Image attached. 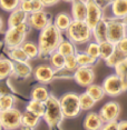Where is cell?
<instances>
[{
    "instance_id": "6da1fadb",
    "label": "cell",
    "mask_w": 127,
    "mask_h": 130,
    "mask_svg": "<svg viewBox=\"0 0 127 130\" xmlns=\"http://www.w3.org/2000/svg\"><path fill=\"white\" fill-rule=\"evenodd\" d=\"M63 40L61 31L56 27L54 23H49L47 27L40 30L38 37V46H39V57L47 58L50 57L52 52L57 51L59 43Z\"/></svg>"
},
{
    "instance_id": "7a4b0ae2",
    "label": "cell",
    "mask_w": 127,
    "mask_h": 130,
    "mask_svg": "<svg viewBox=\"0 0 127 130\" xmlns=\"http://www.w3.org/2000/svg\"><path fill=\"white\" fill-rule=\"evenodd\" d=\"M66 32L68 39L75 45L87 43L93 37V29L85 20H73Z\"/></svg>"
},
{
    "instance_id": "3957f363",
    "label": "cell",
    "mask_w": 127,
    "mask_h": 130,
    "mask_svg": "<svg viewBox=\"0 0 127 130\" xmlns=\"http://www.w3.org/2000/svg\"><path fill=\"white\" fill-rule=\"evenodd\" d=\"M45 107L46 110H45V115H44V119H45L49 128L52 129L60 125L65 116L59 99L57 97L50 94L49 98L45 101Z\"/></svg>"
},
{
    "instance_id": "277c9868",
    "label": "cell",
    "mask_w": 127,
    "mask_h": 130,
    "mask_svg": "<svg viewBox=\"0 0 127 130\" xmlns=\"http://www.w3.org/2000/svg\"><path fill=\"white\" fill-rule=\"evenodd\" d=\"M65 118H75L81 111L79 96L74 92H67L59 98Z\"/></svg>"
},
{
    "instance_id": "5b68a950",
    "label": "cell",
    "mask_w": 127,
    "mask_h": 130,
    "mask_svg": "<svg viewBox=\"0 0 127 130\" xmlns=\"http://www.w3.org/2000/svg\"><path fill=\"white\" fill-rule=\"evenodd\" d=\"M0 120L5 130H15L22 127V113L16 108L1 110Z\"/></svg>"
},
{
    "instance_id": "8992f818",
    "label": "cell",
    "mask_w": 127,
    "mask_h": 130,
    "mask_svg": "<svg viewBox=\"0 0 127 130\" xmlns=\"http://www.w3.org/2000/svg\"><path fill=\"white\" fill-rule=\"evenodd\" d=\"M126 37V23L123 19L111 18L107 20V40L113 43L118 42Z\"/></svg>"
},
{
    "instance_id": "52a82bcc",
    "label": "cell",
    "mask_w": 127,
    "mask_h": 130,
    "mask_svg": "<svg viewBox=\"0 0 127 130\" xmlns=\"http://www.w3.org/2000/svg\"><path fill=\"white\" fill-rule=\"evenodd\" d=\"M103 88L105 90V93L109 97H118L123 92H125V88L122 79L116 73L106 77L103 81Z\"/></svg>"
},
{
    "instance_id": "ba28073f",
    "label": "cell",
    "mask_w": 127,
    "mask_h": 130,
    "mask_svg": "<svg viewBox=\"0 0 127 130\" xmlns=\"http://www.w3.org/2000/svg\"><path fill=\"white\" fill-rule=\"evenodd\" d=\"M103 19V8L96 0H87V16L86 21L88 26L94 29L95 26Z\"/></svg>"
},
{
    "instance_id": "9c48e42d",
    "label": "cell",
    "mask_w": 127,
    "mask_h": 130,
    "mask_svg": "<svg viewBox=\"0 0 127 130\" xmlns=\"http://www.w3.org/2000/svg\"><path fill=\"white\" fill-rule=\"evenodd\" d=\"M98 113L104 122L116 121L120 113V106L116 101H108L100 108Z\"/></svg>"
},
{
    "instance_id": "30bf717a",
    "label": "cell",
    "mask_w": 127,
    "mask_h": 130,
    "mask_svg": "<svg viewBox=\"0 0 127 130\" xmlns=\"http://www.w3.org/2000/svg\"><path fill=\"white\" fill-rule=\"evenodd\" d=\"M74 79L81 87H88L94 84L95 80V72L91 67H78L74 71Z\"/></svg>"
},
{
    "instance_id": "8fae6325",
    "label": "cell",
    "mask_w": 127,
    "mask_h": 130,
    "mask_svg": "<svg viewBox=\"0 0 127 130\" xmlns=\"http://www.w3.org/2000/svg\"><path fill=\"white\" fill-rule=\"evenodd\" d=\"M28 23L30 25L31 29H36V30H43L45 27L51 23L48 13L45 12L44 10L36 11V12H31L28 16Z\"/></svg>"
},
{
    "instance_id": "7c38bea8",
    "label": "cell",
    "mask_w": 127,
    "mask_h": 130,
    "mask_svg": "<svg viewBox=\"0 0 127 130\" xmlns=\"http://www.w3.org/2000/svg\"><path fill=\"white\" fill-rule=\"evenodd\" d=\"M55 73H56V70L51 66H48V64H39L32 71L35 79L38 82H40L41 85H46V84H49L50 81H52Z\"/></svg>"
},
{
    "instance_id": "4fadbf2b",
    "label": "cell",
    "mask_w": 127,
    "mask_h": 130,
    "mask_svg": "<svg viewBox=\"0 0 127 130\" xmlns=\"http://www.w3.org/2000/svg\"><path fill=\"white\" fill-rule=\"evenodd\" d=\"M27 35L22 34L16 28H9L5 34V45L8 49L21 47V45L26 41Z\"/></svg>"
},
{
    "instance_id": "5bb4252c",
    "label": "cell",
    "mask_w": 127,
    "mask_h": 130,
    "mask_svg": "<svg viewBox=\"0 0 127 130\" xmlns=\"http://www.w3.org/2000/svg\"><path fill=\"white\" fill-rule=\"evenodd\" d=\"M87 1L86 0H74L72 2V18L73 20H86Z\"/></svg>"
},
{
    "instance_id": "9a60e30c",
    "label": "cell",
    "mask_w": 127,
    "mask_h": 130,
    "mask_svg": "<svg viewBox=\"0 0 127 130\" xmlns=\"http://www.w3.org/2000/svg\"><path fill=\"white\" fill-rule=\"evenodd\" d=\"M104 121L97 112H89L84 119L85 130H100L104 126Z\"/></svg>"
},
{
    "instance_id": "2e32d148",
    "label": "cell",
    "mask_w": 127,
    "mask_h": 130,
    "mask_svg": "<svg viewBox=\"0 0 127 130\" xmlns=\"http://www.w3.org/2000/svg\"><path fill=\"white\" fill-rule=\"evenodd\" d=\"M29 14L27 12H25L21 8L18 7L17 9H15L13 11H11L8 18V27L9 28H15L17 26L21 25L23 22H27Z\"/></svg>"
},
{
    "instance_id": "e0dca14e",
    "label": "cell",
    "mask_w": 127,
    "mask_h": 130,
    "mask_svg": "<svg viewBox=\"0 0 127 130\" xmlns=\"http://www.w3.org/2000/svg\"><path fill=\"white\" fill-rule=\"evenodd\" d=\"M32 68L28 62H13V72L12 75L20 79H27L31 76Z\"/></svg>"
},
{
    "instance_id": "ac0fdd59",
    "label": "cell",
    "mask_w": 127,
    "mask_h": 130,
    "mask_svg": "<svg viewBox=\"0 0 127 130\" xmlns=\"http://www.w3.org/2000/svg\"><path fill=\"white\" fill-rule=\"evenodd\" d=\"M110 10L114 18L124 19L127 16V0H115L110 4Z\"/></svg>"
},
{
    "instance_id": "d6986e66",
    "label": "cell",
    "mask_w": 127,
    "mask_h": 130,
    "mask_svg": "<svg viewBox=\"0 0 127 130\" xmlns=\"http://www.w3.org/2000/svg\"><path fill=\"white\" fill-rule=\"evenodd\" d=\"M93 37L97 42H103L107 40V20L103 18L93 29Z\"/></svg>"
},
{
    "instance_id": "ffe728a7",
    "label": "cell",
    "mask_w": 127,
    "mask_h": 130,
    "mask_svg": "<svg viewBox=\"0 0 127 130\" xmlns=\"http://www.w3.org/2000/svg\"><path fill=\"white\" fill-rule=\"evenodd\" d=\"M73 21L72 16H69L66 12H60L55 17L54 19V25L57 27L61 32L63 31H67V29L69 28L70 23Z\"/></svg>"
},
{
    "instance_id": "44dd1931",
    "label": "cell",
    "mask_w": 127,
    "mask_h": 130,
    "mask_svg": "<svg viewBox=\"0 0 127 130\" xmlns=\"http://www.w3.org/2000/svg\"><path fill=\"white\" fill-rule=\"evenodd\" d=\"M116 50V45L108 40H105L103 42H99V59H103V60H106L110 57L111 55L114 54V51Z\"/></svg>"
},
{
    "instance_id": "7402d4cb",
    "label": "cell",
    "mask_w": 127,
    "mask_h": 130,
    "mask_svg": "<svg viewBox=\"0 0 127 130\" xmlns=\"http://www.w3.org/2000/svg\"><path fill=\"white\" fill-rule=\"evenodd\" d=\"M40 118L39 116L37 115L32 113V112L26 110L25 112L22 113V127L25 128H29V129H34L40 121Z\"/></svg>"
},
{
    "instance_id": "603a6c76",
    "label": "cell",
    "mask_w": 127,
    "mask_h": 130,
    "mask_svg": "<svg viewBox=\"0 0 127 130\" xmlns=\"http://www.w3.org/2000/svg\"><path fill=\"white\" fill-rule=\"evenodd\" d=\"M9 58L13 62H28L30 58L27 56L21 47H16V48L9 49Z\"/></svg>"
},
{
    "instance_id": "cb8c5ba5",
    "label": "cell",
    "mask_w": 127,
    "mask_h": 130,
    "mask_svg": "<svg viewBox=\"0 0 127 130\" xmlns=\"http://www.w3.org/2000/svg\"><path fill=\"white\" fill-rule=\"evenodd\" d=\"M86 92L89 94L94 100H96L97 102L100 101V100L106 96L103 86L96 85V84H91V85L88 86V87H86Z\"/></svg>"
},
{
    "instance_id": "d4e9b609",
    "label": "cell",
    "mask_w": 127,
    "mask_h": 130,
    "mask_svg": "<svg viewBox=\"0 0 127 130\" xmlns=\"http://www.w3.org/2000/svg\"><path fill=\"white\" fill-rule=\"evenodd\" d=\"M26 110L30 111V112H32V113L39 116V117H44V115H45V110H46L45 102H44V101H39V100L31 99L30 101L27 103Z\"/></svg>"
},
{
    "instance_id": "484cf974",
    "label": "cell",
    "mask_w": 127,
    "mask_h": 130,
    "mask_svg": "<svg viewBox=\"0 0 127 130\" xmlns=\"http://www.w3.org/2000/svg\"><path fill=\"white\" fill-rule=\"evenodd\" d=\"M13 72V62L7 58H0V80L7 78Z\"/></svg>"
},
{
    "instance_id": "4316f807",
    "label": "cell",
    "mask_w": 127,
    "mask_h": 130,
    "mask_svg": "<svg viewBox=\"0 0 127 130\" xmlns=\"http://www.w3.org/2000/svg\"><path fill=\"white\" fill-rule=\"evenodd\" d=\"M115 73L122 79L124 88L127 91V57L124 58L122 61H119L116 66H115Z\"/></svg>"
},
{
    "instance_id": "83f0119b",
    "label": "cell",
    "mask_w": 127,
    "mask_h": 130,
    "mask_svg": "<svg viewBox=\"0 0 127 130\" xmlns=\"http://www.w3.org/2000/svg\"><path fill=\"white\" fill-rule=\"evenodd\" d=\"M21 48L30 59H36L39 57V46L34 41H25L21 45Z\"/></svg>"
},
{
    "instance_id": "f1b7e54d",
    "label": "cell",
    "mask_w": 127,
    "mask_h": 130,
    "mask_svg": "<svg viewBox=\"0 0 127 130\" xmlns=\"http://www.w3.org/2000/svg\"><path fill=\"white\" fill-rule=\"evenodd\" d=\"M49 91L48 89L45 87L44 85H39L32 89L31 91V99L35 100H39V101H44L45 102L47 99L49 98Z\"/></svg>"
},
{
    "instance_id": "f546056e",
    "label": "cell",
    "mask_w": 127,
    "mask_h": 130,
    "mask_svg": "<svg viewBox=\"0 0 127 130\" xmlns=\"http://www.w3.org/2000/svg\"><path fill=\"white\" fill-rule=\"evenodd\" d=\"M57 51L60 52L63 56L67 57V56H70V55H75L76 52V47H75V43H73L69 39L68 40H61V42L59 43L58 48H57Z\"/></svg>"
},
{
    "instance_id": "4dcf8cb0",
    "label": "cell",
    "mask_w": 127,
    "mask_h": 130,
    "mask_svg": "<svg viewBox=\"0 0 127 130\" xmlns=\"http://www.w3.org/2000/svg\"><path fill=\"white\" fill-rule=\"evenodd\" d=\"M76 59L79 67H91L97 62V59L93 58L87 52H76Z\"/></svg>"
},
{
    "instance_id": "1f68e13d",
    "label": "cell",
    "mask_w": 127,
    "mask_h": 130,
    "mask_svg": "<svg viewBox=\"0 0 127 130\" xmlns=\"http://www.w3.org/2000/svg\"><path fill=\"white\" fill-rule=\"evenodd\" d=\"M49 60H50L51 67L54 68L56 71L63 70L65 68V56H63L60 52H58V51L52 52L49 57Z\"/></svg>"
},
{
    "instance_id": "d6a6232c",
    "label": "cell",
    "mask_w": 127,
    "mask_h": 130,
    "mask_svg": "<svg viewBox=\"0 0 127 130\" xmlns=\"http://www.w3.org/2000/svg\"><path fill=\"white\" fill-rule=\"evenodd\" d=\"M79 102H80V108L81 110H90L94 106L96 105V100H94L88 94L86 91L79 94Z\"/></svg>"
},
{
    "instance_id": "836d02e7",
    "label": "cell",
    "mask_w": 127,
    "mask_h": 130,
    "mask_svg": "<svg viewBox=\"0 0 127 130\" xmlns=\"http://www.w3.org/2000/svg\"><path fill=\"white\" fill-rule=\"evenodd\" d=\"M15 97L9 93L0 94V111L1 110H8V109L13 108L15 106Z\"/></svg>"
},
{
    "instance_id": "e575fe53",
    "label": "cell",
    "mask_w": 127,
    "mask_h": 130,
    "mask_svg": "<svg viewBox=\"0 0 127 130\" xmlns=\"http://www.w3.org/2000/svg\"><path fill=\"white\" fill-rule=\"evenodd\" d=\"M124 58H126V56L123 54V52H120L119 50L116 48V50L114 51V54L110 56L108 59H106L105 62L107 64L108 67H111V68H115V66L119 62V61H122Z\"/></svg>"
},
{
    "instance_id": "d590c367",
    "label": "cell",
    "mask_w": 127,
    "mask_h": 130,
    "mask_svg": "<svg viewBox=\"0 0 127 130\" xmlns=\"http://www.w3.org/2000/svg\"><path fill=\"white\" fill-rule=\"evenodd\" d=\"M20 0H0V9L11 12L20 6Z\"/></svg>"
},
{
    "instance_id": "8d00e7d4",
    "label": "cell",
    "mask_w": 127,
    "mask_h": 130,
    "mask_svg": "<svg viewBox=\"0 0 127 130\" xmlns=\"http://www.w3.org/2000/svg\"><path fill=\"white\" fill-rule=\"evenodd\" d=\"M79 66L76 59V54L75 55H70L65 57V68L64 69L68 70V71H75Z\"/></svg>"
},
{
    "instance_id": "74e56055",
    "label": "cell",
    "mask_w": 127,
    "mask_h": 130,
    "mask_svg": "<svg viewBox=\"0 0 127 130\" xmlns=\"http://www.w3.org/2000/svg\"><path fill=\"white\" fill-rule=\"evenodd\" d=\"M85 52H87L89 56H91L93 58H95L98 60L100 52H99V43L97 41H93V42H89L86 47V50Z\"/></svg>"
},
{
    "instance_id": "f35d334b",
    "label": "cell",
    "mask_w": 127,
    "mask_h": 130,
    "mask_svg": "<svg viewBox=\"0 0 127 130\" xmlns=\"http://www.w3.org/2000/svg\"><path fill=\"white\" fill-rule=\"evenodd\" d=\"M116 48L127 57V37H124L122 40L118 41L116 43Z\"/></svg>"
},
{
    "instance_id": "ab89813d",
    "label": "cell",
    "mask_w": 127,
    "mask_h": 130,
    "mask_svg": "<svg viewBox=\"0 0 127 130\" xmlns=\"http://www.w3.org/2000/svg\"><path fill=\"white\" fill-rule=\"evenodd\" d=\"M32 4V12H36V11H41L45 8V5L41 0H31Z\"/></svg>"
},
{
    "instance_id": "60d3db41",
    "label": "cell",
    "mask_w": 127,
    "mask_h": 130,
    "mask_svg": "<svg viewBox=\"0 0 127 130\" xmlns=\"http://www.w3.org/2000/svg\"><path fill=\"white\" fill-rule=\"evenodd\" d=\"M17 29V30H19L20 32H22V34H25V35H28L29 34V31L31 30V27H30V25L27 22H23L21 23V25H19V26H17V27H15Z\"/></svg>"
},
{
    "instance_id": "b9f144b4",
    "label": "cell",
    "mask_w": 127,
    "mask_h": 130,
    "mask_svg": "<svg viewBox=\"0 0 127 130\" xmlns=\"http://www.w3.org/2000/svg\"><path fill=\"white\" fill-rule=\"evenodd\" d=\"M100 130H118V121H110V122H105L103 128Z\"/></svg>"
},
{
    "instance_id": "7bdbcfd3",
    "label": "cell",
    "mask_w": 127,
    "mask_h": 130,
    "mask_svg": "<svg viewBox=\"0 0 127 130\" xmlns=\"http://www.w3.org/2000/svg\"><path fill=\"white\" fill-rule=\"evenodd\" d=\"M19 7L21 8L25 12H27L28 14L32 12V4H31V1H21Z\"/></svg>"
},
{
    "instance_id": "ee69618b",
    "label": "cell",
    "mask_w": 127,
    "mask_h": 130,
    "mask_svg": "<svg viewBox=\"0 0 127 130\" xmlns=\"http://www.w3.org/2000/svg\"><path fill=\"white\" fill-rule=\"evenodd\" d=\"M45 5V7H50V6H54L56 4H58L60 0H41Z\"/></svg>"
},
{
    "instance_id": "f6af8a7d",
    "label": "cell",
    "mask_w": 127,
    "mask_h": 130,
    "mask_svg": "<svg viewBox=\"0 0 127 130\" xmlns=\"http://www.w3.org/2000/svg\"><path fill=\"white\" fill-rule=\"evenodd\" d=\"M118 130H127V120H122L118 122Z\"/></svg>"
},
{
    "instance_id": "bcb514c9",
    "label": "cell",
    "mask_w": 127,
    "mask_h": 130,
    "mask_svg": "<svg viewBox=\"0 0 127 130\" xmlns=\"http://www.w3.org/2000/svg\"><path fill=\"white\" fill-rule=\"evenodd\" d=\"M2 29H4V20H2V18L0 17V32L2 31Z\"/></svg>"
},
{
    "instance_id": "7dc6e473",
    "label": "cell",
    "mask_w": 127,
    "mask_h": 130,
    "mask_svg": "<svg viewBox=\"0 0 127 130\" xmlns=\"http://www.w3.org/2000/svg\"><path fill=\"white\" fill-rule=\"evenodd\" d=\"M0 130H5L4 129V126H2V123H1V120H0Z\"/></svg>"
},
{
    "instance_id": "c3c4849f",
    "label": "cell",
    "mask_w": 127,
    "mask_h": 130,
    "mask_svg": "<svg viewBox=\"0 0 127 130\" xmlns=\"http://www.w3.org/2000/svg\"><path fill=\"white\" fill-rule=\"evenodd\" d=\"M105 1H106V2H108V4H111V2L115 1V0H105Z\"/></svg>"
},
{
    "instance_id": "681fc988",
    "label": "cell",
    "mask_w": 127,
    "mask_h": 130,
    "mask_svg": "<svg viewBox=\"0 0 127 130\" xmlns=\"http://www.w3.org/2000/svg\"><path fill=\"white\" fill-rule=\"evenodd\" d=\"M123 20H124V22H125V23H126V25H127V16H126V17H125V18H124Z\"/></svg>"
},
{
    "instance_id": "f907efd6",
    "label": "cell",
    "mask_w": 127,
    "mask_h": 130,
    "mask_svg": "<svg viewBox=\"0 0 127 130\" xmlns=\"http://www.w3.org/2000/svg\"><path fill=\"white\" fill-rule=\"evenodd\" d=\"M63 1H65V2H73L74 0H63Z\"/></svg>"
},
{
    "instance_id": "816d5d0a",
    "label": "cell",
    "mask_w": 127,
    "mask_h": 130,
    "mask_svg": "<svg viewBox=\"0 0 127 130\" xmlns=\"http://www.w3.org/2000/svg\"><path fill=\"white\" fill-rule=\"evenodd\" d=\"M22 130H32V129H29V128H25V127H22Z\"/></svg>"
},
{
    "instance_id": "f5cc1de1",
    "label": "cell",
    "mask_w": 127,
    "mask_h": 130,
    "mask_svg": "<svg viewBox=\"0 0 127 130\" xmlns=\"http://www.w3.org/2000/svg\"><path fill=\"white\" fill-rule=\"evenodd\" d=\"M20 1H31V0H20Z\"/></svg>"
},
{
    "instance_id": "db71d44e",
    "label": "cell",
    "mask_w": 127,
    "mask_h": 130,
    "mask_svg": "<svg viewBox=\"0 0 127 130\" xmlns=\"http://www.w3.org/2000/svg\"><path fill=\"white\" fill-rule=\"evenodd\" d=\"M126 37H127V25H126Z\"/></svg>"
},
{
    "instance_id": "11a10c76",
    "label": "cell",
    "mask_w": 127,
    "mask_h": 130,
    "mask_svg": "<svg viewBox=\"0 0 127 130\" xmlns=\"http://www.w3.org/2000/svg\"><path fill=\"white\" fill-rule=\"evenodd\" d=\"M86 1H87V0H86Z\"/></svg>"
}]
</instances>
